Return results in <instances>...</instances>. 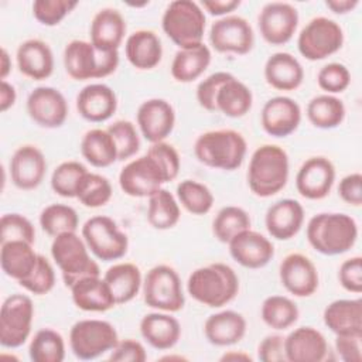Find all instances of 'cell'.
<instances>
[{"mask_svg":"<svg viewBox=\"0 0 362 362\" xmlns=\"http://www.w3.org/2000/svg\"><path fill=\"white\" fill-rule=\"evenodd\" d=\"M358 239L355 219L341 212H321L307 223V240L317 252L335 256L348 252Z\"/></svg>","mask_w":362,"mask_h":362,"instance_id":"cell-1","label":"cell"},{"mask_svg":"<svg viewBox=\"0 0 362 362\" xmlns=\"http://www.w3.org/2000/svg\"><path fill=\"white\" fill-rule=\"evenodd\" d=\"M187 290L195 301L219 308L236 297L239 279L230 266L216 262L195 269L188 277Z\"/></svg>","mask_w":362,"mask_h":362,"instance_id":"cell-2","label":"cell"},{"mask_svg":"<svg viewBox=\"0 0 362 362\" xmlns=\"http://www.w3.org/2000/svg\"><path fill=\"white\" fill-rule=\"evenodd\" d=\"M288 180V156L284 148L276 144L257 147L249 161L247 184L250 191L269 198L281 191Z\"/></svg>","mask_w":362,"mask_h":362,"instance_id":"cell-3","label":"cell"},{"mask_svg":"<svg viewBox=\"0 0 362 362\" xmlns=\"http://www.w3.org/2000/svg\"><path fill=\"white\" fill-rule=\"evenodd\" d=\"M246 150L245 137L232 129L205 132L194 144V153L199 163L226 171H233L242 165Z\"/></svg>","mask_w":362,"mask_h":362,"instance_id":"cell-4","label":"cell"},{"mask_svg":"<svg viewBox=\"0 0 362 362\" xmlns=\"http://www.w3.org/2000/svg\"><path fill=\"white\" fill-rule=\"evenodd\" d=\"M119 65V51H102L90 41L72 40L64 49V66L75 81L109 76Z\"/></svg>","mask_w":362,"mask_h":362,"instance_id":"cell-5","label":"cell"},{"mask_svg":"<svg viewBox=\"0 0 362 362\" xmlns=\"http://www.w3.org/2000/svg\"><path fill=\"white\" fill-rule=\"evenodd\" d=\"M51 255L62 273L66 287H72L76 281L85 277L100 276L98 263L89 256V249L76 232L61 233L54 238Z\"/></svg>","mask_w":362,"mask_h":362,"instance_id":"cell-6","label":"cell"},{"mask_svg":"<svg viewBox=\"0 0 362 362\" xmlns=\"http://www.w3.org/2000/svg\"><path fill=\"white\" fill-rule=\"evenodd\" d=\"M206 18L202 8L192 0L171 1L161 18L167 37L180 48L202 42Z\"/></svg>","mask_w":362,"mask_h":362,"instance_id":"cell-7","label":"cell"},{"mask_svg":"<svg viewBox=\"0 0 362 362\" xmlns=\"http://www.w3.org/2000/svg\"><path fill=\"white\" fill-rule=\"evenodd\" d=\"M143 298L148 307L158 311L177 313L182 310L185 297L178 273L167 264L151 267L143 281Z\"/></svg>","mask_w":362,"mask_h":362,"instance_id":"cell-8","label":"cell"},{"mask_svg":"<svg viewBox=\"0 0 362 362\" xmlns=\"http://www.w3.org/2000/svg\"><path fill=\"white\" fill-rule=\"evenodd\" d=\"M119 342L116 328L103 320H81L69 331V346L82 361L95 359L112 351Z\"/></svg>","mask_w":362,"mask_h":362,"instance_id":"cell-9","label":"cell"},{"mask_svg":"<svg viewBox=\"0 0 362 362\" xmlns=\"http://www.w3.org/2000/svg\"><path fill=\"white\" fill-rule=\"evenodd\" d=\"M82 238L88 249L103 262L122 259L127 253V235L109 216L96 215L89 218L82 226Z\"/></svg>","mask_w":362,"mask_h":362,"instance_id":"cell-10","label":"cell"},{"mask_svg":"<svg viewBox=\"0 0 362 362\" xmlns=\"http://www.w3.org/2000/svg\"><path fill=\"white\" fill-rule=\"evenodd\" d=\"M344 31L341 25L328 17H314L301 30L297 40L300 54L308 61L324 59L341 49Z\"/></svg>","mask_w":362,"mask_h":362,"instance_id":"cell-11","label":"cell"},{"mask_svg":"<svg viewBox=\"0 0 362 362\" xmlns=\"http://www.w3.org/2000/svg\"><path fill=\"white\" fill-rule=\"evenodd\" d=\"M34 318L33 300L25 294L8 296L0 310V344L4 348H18L30 337Z\"/></svg>","mask_w":362,"mask_h":362,"instance_id":"cell-12","label":"cell"},{"mask_svg":"<svg viewBox=\"0 0 362 362\" xmlns=\"http://www.w3.org/2000/svg\"><path fill=\"white\" fill-rule=\"evenodd\" d=\"M164 182L167 181L161 167L148 154L129 161L119 174L122 191L134 198L153 195Z\"/></svg>","mask_w":362,"mask_h":362,"instance_id":"cell-13","label":"cell"},{"mask_svg":"<svg viewBox=\"0 0 362 362\" xmlns=\"http://www.w3.org/2000/svg\"><path fill=\"white\" fill-rule=\"evenodd\" d=\"M209 42L218 52L245 55L255 44L253 28L240 16H225L211 25Z\"/></svg>","mask_w":362,"mask_h":362,"instance_id":"cell-14","label":"cell"},{"mask_svg":"<svg viewBox=\"0 0 362 362\" xmlns=\"http://www.w3.org/2000/svg\"><path fill=\"white\" fill-rule=\"evenodd\" d=\"M257 24L263 40L272 45L288 42L298 25L297 8L286 1H272L263 6Z\"/></svg>","mask_w":362,"mask_h":362,"instance_id":"cell-15","label":"cell"},{"mask_svg":"<svg viewBox=\"0 0 362 362\" xmlns=\"http://www.w3.org/2000/svg\"><path fill=\"white\" fill-rule=\"evenodd\" d=\"M27 113L33 122L45 129L61 127L68 117L65 96L52 86H38L27 98Z\"/></svg>","mask_w":362,"mask_h":362,"instance_id":"cell-16","label":"cell"},{"mask_svg":"<svg viewBox=\"0 0 362 362\" xmlns=\"http://www.w3.org/2000/svg\"><path fill=\"white\" fill-rule=\"evenodd\" d=\"M283 287L296 297H310L318 288V272L315 264L303 253L287 255L279 267Z\"/></svg>","mask_w":362,"mask_h":362,"instance_id":"cell-17","label":"cell"},{"mask_svg":"<svg viewBox=\"0 0 362 362\" xmlns=\"http://www.w3.org/2000/svg\"><path fill=\"white\" fill-rule=\"evenodd\" d=\"M334 181V164L325 157H310L301 164L296 175V188L307 199H322L329 194Z\"/></svg>","mask_w":362,"mask_h":362,"instance_id":"cell-18","label":"cell"},{"mask_svg":"<svg viewBox=\"0 0 362 362\" xmlns=\"http://www.w3.org/2000/svg\"><path fill=\"white\" fill-rule=\"evenodd\" d=\"M136 116L141 134L151 144L164 141L175 124L174 107L170 102L160 98L144 100L139 106Z\"/></svg>","mask_w":362,"mask_h":362,"instance_id":"cell-19","label":"cell"},{"mask_svg":"<svg viewBox=\"0 0 362 362\" xmlns=\"http://www.w3.org/2000/svg\"><path fill=\"white\" fill-rule=\"evenodd\" d=\"M301 122L300 105L288 96H274L262 109L263 130L273 137H286L297 130Z\"/></svg>","mask_w":362,"mask_h":362,"instance_id":"cell-20","label":"cell"},{"mask_svg":"<svg viewBox=\"0 0 362 362\" xmlns=\"http://www.w3.org/2000/svg\"><path fill=\"white\" fill-rule=\"evenodd\" d=\"M47 173V160L42 151L33 144L20 146L10 160L13 184L24 191L37 188Z\"/></svg>","mask_w":362,"mask_h":362,"instance_id":"cell-21","label":"cell"},{"mask_svg":"<svg viewBox=\"0 0 362 362\" xmlns=\"http://www.w3.org/2000/svg\"><path fill=\"white\" fill-rule=\"evenodd\" d=\"M228 245L232 259L247 269H260L274 256L273 243L252 229L238 233Z\"/></svg>","mask_w":362,"mask_h":362,"instance_id":"cell-22","label":"cell"},{"mask_svg":"<svg viewBox=\"0 0 362 362\" xmlns=\"http://www.w3.org/2000/svg\"><path fill=\"white\" fill-rule=\"evenodd\" d=\"M287 362H321L328 352L325 337L313 327H298L284 338Z\"/></svg>","mask_w":362,"mask_h":362,"instance_id":"cell-23","label":"cell"},{"mask_svg":"<svg viewBox=\"0 0 362 362\" xmlns=\"http://www.w3.org/2000/svg\"><path fill=\"white\" fill-rule=\"evenodd\" d=\"M304 222L303 205L291 198H284L269 206L264 225L269 235L277 240H288L294 238Z\"/></svg>","mask_w":362,"mask_h":362,"instance_id":"cell-24","label":"cell"},{"mask_svg":"<svg viewBox=\"0 0 362 362\" xmlns=\"http://www.w3.org/2000/svg\"><path fill=\"white\" fill-rule=\"evenodd\" d=\"M117 109L115 90L105 83H90L82 88L76 96L78 113L93 123L105 122Z\"/></svg>","mask_w":362,"mask_h":362,"instance_id":"cell-25","label":"cell"},{"mask_svg":"<svg viewBox=\"0 0 362 362\" xmlns=\"http://www.w3.org/2000/svg\"><path fill=\"white\" fill-rule=\"evenodd\" d=\"M17 66L23 75L34 81L51 76L54 71V55L47 42L31 38L21 42L17 48Z\"/></svg>","mask_w":362,"mask_h":362,"instance_id":"cell-26","label":"cell"},{"mask_svg":"<svg viewBox=\"0 0 362 362\" xmlns=\"http://www.w3.org/2000/svg\"><path fill=\"white\" fill-rule=\"evenodd\" d=\"M126 34V21L116 8L99 10L90 23V44L102 51H117Z\"/></svg>","mask_w":362,"mask_h":362,"instance_id":"cell-27","label":"cell"},{"mask_svg":"<svg viewBox=\"0 0 362 362\" xmlns=\"http://www.w3.org/2000/svg\"><path fill=\"white\" fill-rule=\"evenodd\" d=\"M204 334L208 342L216 346L235 345L246 334V320L233 310L212 314L204 324Z\"/></svg>","mask_w":362,"mask_h":362,"instance_id":"cell-28","label":"cell"},{"mask_svg":"<svg viewBox=\"0 0 362 362\" xmlns=\"http://www.w3.org/2000/svg\"><path fill=\"white\" fill-rule=\"evenodd\" d=\"M74 304L83 311L103 313L116 305L109 284L100 276L85 277L71 287Z\"/></svg>","mask_w":362,"mask_h":362,"instance_id":"cell-29","label":"cell"},{"mask_svg":"<svg viewBox=\"0 0 362 362\" xmlns=\"http://www.w3.org/2000/svg\"><path fill=\"white\" fill-rule=\"evenodd\" d=\"M264 79L277 90H296L304 79L300 61L288 52H274L264 64Z\"/></svg>","mask_w":362,"mask_h":362,"instance_id":"cell-30","label":"cell"},{"mask_svg":"<svg viewBox=\"0 0 362 362\" xmlns=\"http://www.w3.org/2000/svg\"><path fill=\"white\" fill-rule=\"evenodd\" d=\"M127 61L137 69L156 68L163 57L161 40L151 30L132 33L124 44Z\"/></svg>","mask_w":362,"mask_h":362,"instance_id":"cell-31","label":"cell"},{"mask_svg":"<svg viewBox=\"0 0 362 362\" xmlns=\"http://www.w3.org/2000/svg\"><path fill=\"white\" fill-rule=\"evenodd\" d=\"M140 334L153 348L165 351L173 348L181 337L178 320L164 313L146 314L140 321Z\"/></svg>","mask_w":362,"mask_h":362,"instance_id":"cell-32","label":"cell"},{"mask_svg":"<svg viewBox=\"0 0 362 362\" xmlns=\"http://www.w3.org/2000/svg\"><path fill=\"white\" fill-rule=\"evenodd\" d=\"M322 318L324 324L337 335L362 334V300H335L325 307Z\"/></svg>","mask_w":362,"mask_h":362,"instance_id":"cell-33","label":"cell"},{"mask_svg":"<svg viewBox=\"0 0 362 362\" xmlns=\"http://www.w3.org/2000/svg\"><path fill=\"white\" fill-rule=\"evenodd\" d=\"M38 262V253L33 245L24 240H11L1 243L0 266L6 276L20 281L31 274Z\"/></svg>","mask_w":362,"mask_h":362,"instance_id":"cell-34","label":"cell"},{"mask_svg":"<svg viewBox=\"0 0 362 362\" xmlns=\"http://www.w3.org/2000/svg\"><path fill=\"white\" fill-rule=\"evenodd\" d=\"M211 64V49L204 42L180 48L171 62V76L181 83L198 79Z\"/></svg>","mask_w":362,"mask_h":362,"instance_id":"cell-35","label":"cell"},{"mask_svg":"<svg viewBox=\"0 0 362 362\" xmlns=\"http://www.w3.org/2000/svg\"><path fill=\"white\" fill-rule=\"evenodd\" d=\"M109 284L116 304H126L132 301L140 291L143 284L141 272L133 263H116L110 266L103 276Z\"/></svg>","mask_w":362,"mask_h":362,"instance_id":"cell-36","label":"cell"},{"mask_svg":"<svg viewBox=\"0 0 362 362\" xmlns=\"http://www.w3.org/2000/svg\"><path fill=\"white\" fill-rule=\"evenodd\" d=\"M253 103V95L249 86L233 75L223 82L215 96V107L228 117L245 116Z\"/></svg>","mask_w":362,"mask_h":362,"instance_id":"cell-37","label":"cell"},{"mask_svg":"<svg viewBox=\"0 0 362 362\" xmlns=\"http://www.w3.org/2000/svg\"><path fill=\"white\" fill-rule=\"evenodd\" d=\"M83 158L93 167H109L117 160V148L113 137L107 130L90 129L81 141Z\"/></svg>","mask_w":362,"mask_h":362,"instance_id":"cell-38","label":"cell"},{"mask_svg":"<svg viewBox=\"0 0 362 362\" xmlns=\"http://www.w3.org/2000/svg\"><path fill=\"white\" fill-rule=\"evenodd\" d=\"M345 105L334 95L314 96L307 105V117L318 129H335L345 119Z\"/></svg>","mask_w":362,"mask_h":362,"instance_id":"cell-39","label":"cell"},{"mask_svg":"<svg viewBox=\"0 0 362 362\" xmlns=\"http://www.w3.org/2000/svg\"><path fill=\"white\" fill-rule=\"evenodd\" d=\"M180 216L181 211L178 202L168 189L160 188L148 197L147 221L154 229H171L178 223Z\"/></svg>","mask_w":362,"mask_h":362,"instance_id":"cell-40","label":"cell"},{"mask_svg":"<svg viewBox=\"0 0 362 362\" xmlns=\"http://www.w3.org/2000/svg\"><path fill=\"white\" fill-rule=\"evenodd\" d=\"M297 304L286 296H269L260 310L263 322L273 329H287L298 320Z\"/></svg>","mask_w":362,"mask_h":362,"instance_id":"cell-41","label":"cell"},{"mask_svg":"<svg viewBox=\"0 0 362 362\" xmlns=\"http://www.w3.org/2000/svg\"><path fill=\"white\" fill-rule=\"evenodd\" d=\"M250 229L249 214L235 205H228L219 209L212 222V232L222 243H229L238 233Z\"/></svg>","mask_w":362,"mask_h":362,"instance_id":"cell-42","label":"cell"},{"mask_svg":"<svg viewBox=\"0 0 362 362\" xmlns=\"http://www.w3.org/2000/svg\"><path fill=\"white\" fill-rule=\"evenodd\" d=\"M28 354L34 362H62L65 358V342L59 332L44 328L35 332Z\"/></svg>","mask_w":362,"mask_h":362,"instance_id":"cell-43","label":"cell"},{"mask_svg":"<svg viewBox=\"0 0 362 362\" xmlns=\"http://www.w3.org/2000/svg\"><path fill=\"white\" fill-rule=\"evenodd\" d=\"M40 225L47 235L55 238L61 233L76 232L79 219L72 206L65 204H51L41 211Z\"/></svg>","mask_w":362,"mask_h":362,"instance_id":"cell-44","label":"cell"},{"mask_svg":"<svg viewBox=\"0 0 362 362\" xmlns=\"http://www.w3.org/2000/svg\"><path fill=\"white\" fill-rule=\"evenodd\" d=\"M76 198L88 208L103 206L112 198V185L106 177L88 171L79 181Z\"/></svg>","mask_w":362,"mask_h":362,"instance_id":"cell-45","label":"cell"},{"mask_svg":"<svg viewBox=\"0 0 362 362\" xmlns=\"http://www.w3.org/2000/svg\"><path fill=\"white\" fill-rule=\"evenodd\" d=\"M177 197L181 205L194 215H205L214 205L211 189L194 180H184L177 185Z\"/></svg>","mask_w":362,"mask_h":362,"instance_id":"cell-46","label":"cell"},{"mask_svg":"<svg viewBox=\"0 0 362 362\" xmlns=\"http://www.w3.org/2000/svg\"><path fill=\"white\" fill-rule=\"evenodd\" d=\"M88 173L86 167L79 161L61 163L51 175V187L55 194L64 198H76V189L81 178Z\"/></svg>","mask_w":362,"mask_h":362,"instance_id":"cell-47","label":"cell"},{"mask_svg":"<svg viewBox=\"0 0 362 362\" xmlns=\"http://www.w3.org/2000/svg\"><path fill=\"white\" fill-rule=\"evenodd\" d=\"M106 130L115 140L117 148V160L124 161L140 150V137L132 122L116 120Z\"/></svg>","mask_w":362,"mask_h":362,"instance_id":"cell-48","label":"cell"},{"mask_svg":"<svg viewBox=\"0 0 362 362\" xmlns=\"http://www.w3.org/2000/svg\"><path fill=\"white\" fill-rule=\"evenodd\" d=\"M11 240H24L31 245L35 242L34 225L24 215L4 214L0 219V245Z\"/></svg>","mask_w":362,"mask_h":362,"instance_id":"cell-49","label":"cell"},{"mask_svg":"<svg viewBox=\"0 0 362 362\" xmlns=\"http://www.w3.org/2000/svg\"><path fill=\"white\" fill-rule=\"evenodd\" d=\"M18 284L35 296L49 293L55 286V273L48 259L42 255H38V262L34 270L28 277L20 280Z\"/></svg>","mask_w":362,"mask_h":362,"instance_id":"cell-50","label":"cell"},{"mask_svg":"<svg viewBox=\"0 0 362 362\" xmlns=\"http://www.w3.org/2000/svg\"><path fill=\"white\" fill-rule=\"evenodd\" d=\"M76 6L78 1L71 0H35L33 14L41 24L52 27L59 24Z\"/></svg>","mask_w":362,"mask_h":362,"instance_id":"cell-51","label":"cell"},{"mask_svg":"<svg viewBox=\"0 0 362 362\" xmlns=\"http://www.w3.org/2000/svg\"><path fill=\"white\" fill-rule=\"evenodd\" d=\"M318 86L328 95L344 92L351 83V74L344 64L329 62L317 75Z\"/></svg>","mask_w":362,"mask_h":362,"instance_id":"cell-52","label":"cell"},{"mask_svg":"<svg viewBox=\"0 0 362 362\" xmlns=\"http://www.w3.org/2000/svg\"><path fill=\"white\" fill-rule=\"evenodd\" d=\"M150 157H153L157 164L161 167L164 175H165V181L170 182L173 180L177 178L178 171H180V156L178 151L168 143L165 141H158V143H153L147 153Z\"/></svg>","mask_w":362,"mask_h":362,"instance_id":"cell-53","label":"cell"},{"mask_svg":"<svg viewBox=\"0 0 362 362\" xmlns=\"http://www.w3.org/2000/svg\"><path fill=\"white\" fill-rule=\"evenodd\" d=\"M232 76V74L229 72H215L209 76H206L204 81H201L197 86V100L199 103L201 107H204L205 110L209 112H215V96L216 92L219 89V86L226 82L229 78Z\"/></svg>","mask_w":362,"mask_h":362,"instance_id":"cell-54","label":"cell"},{"mask_svg":"<svg viewBox=\"0 0 362 362\" xmlns=\"http://www.w3.org/2000/svg\"><path fill=\"white\" fill-rule=\"evenodd\" d=\"M338 280L346 291L359 294L362 291V257L354 256L344 260L338 270Z\"/></svg>","mask_w":362,"mask_h":362,"instance_id":"cell-55","label":"cell"},{"mask_svg":"<svg viewBox=\"0 0 362 362\" xmlns=\"http://www.w3.org/2000/svg\"><path fill=\"white\" fill-rule=\"evenodd\" d=\"M146 359V349L136 339L119 341L117 345L110 351L109 356V361L113 362H144Z\"/></svg>","mask_w":362,"mask_h":362,"instance_id":"cell-56","label":"cell"},{"mask_svg":"<svg viewBox=\"0 0 362 362\" xmlns=\"http://www.w3.org/2000/svg\"><path fill=\"white\" fill-rule=\"evenodd\" d=\"M257 356L262 362H287L284 352V337L267 335L257 346Z\"/></svg>","mask_w":362,"mask_h":362,"instance_id":"cell-57","label":"cell"},{"mask_svg":"<svg viewBox=\"0 0 362 362\" xmlns=\"http://www.w3.org/2000/svg\"><path fill=\"white\" fill-rule=\"evenodd\" d=\"M362 334H342L335 338V348L344 362H361Z\"/></svg>","mask_w":362,"mask_h":362,"instance_id":"cell-58","label":"cell"},{"mask_svg":"<svg viewBox=\"0 0 362 362\" xmlns=\"http://www.w3.org/2000/svg\"><path fill=\"white\" fill-rule=\"evenodd\" d=\"M341 199L349 205L361 206L362 204V174L351 173L345 175L338 185Z\"/></svg>","mask_w":362,"mask_h":362,"instance_id":"cell-59","label":"cell"},{"mask_svg":"<svg viewBox=\"0 0 362 362\" xmlns=\"http://www.w3.org/2000/svg\"><path fill=\"white\" fill-rule=\"evenodd\" d=\"M202 7L212 16H226L240 6L239 0H204Z\"/></svg>","mask_w":362,"mask_h":362,"instance_id":"cell-60","label":"cell"},{"mask_svg":"<svg viewBox=\"0 0 362 362\" xmlns=\"http://www.w3.org/2000/svg\"><path fill=\"white\" fill-rule=\"evenodd\" d=\"M17 99V93H16V88L8 83L7 81H1L0 85V110L6 112L8 110Z\"/></svg>","mask_w":362,"mask_h":362,"instance_id":"cell-61","label":"cell"},{"mask_svg":"<svg viewBox=\"0 0 362 362\" xmlns=\"http://www.w3.org/2000/svg\"><path fill=\"white\" fill-rule=\"evenodd\" d=\"M359 4L358 0H327L325 6L335 14H345L352 11Z\"/></svg>","mask_w":362,"mask_h":362,"instance_id":"cell-62","label":"cell"},{"mask_svg":"<svg viewBox=\"0 0 362 362\" xmlns=\"http://www.w3.org/2000/svg\"><path fill=\"white\" fill-rule=\"evenodd\" d=\"M11 71V59L8 57V52L6 48H1V64H0V78L1 81H6V76Z\"/></svg>","mask_w":362,"mask_h":362,"instance_id":"cell-63","label":"cell"},{"mask_svg":"<svg viewBox=\"0 0 362 362\" xmlns=\"http://www.w3.org/2000/svg\"><path fill=\"white\" fill-rule=\"evenodd\" d=\"M221 361L225 362V361H252V356L243 351H230V352H226L221 356Z\"/></svg>","mask_w":362,"mask_h":362,"instance_id":"cell-64","label":"cell"}]
</instances>
